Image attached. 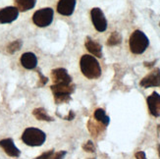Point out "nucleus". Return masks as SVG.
<instances>
[{
	"label": "nucleus",
	"instance_id": "f257e3e1",
	"mask_svg": "<svg viewBox=\"0 0 160 159\" xmlns=\"http://www.w3.org/2000/svg\"><path fill=\"white\" fill-rule=\"evenodd\" d=\"M81 70L82 75L87 77L88 79H97L100 77L101 75V68L100 65L93 56L92 55H82L81 61Z\"/></svg>",
	"mask_w": 160,
	"mask_h": 159
},
{
	"label": "nucleus",
	"instance_id": "f03ea898",
	"mask_svg": "<svg viewBox=\"0 0 160 159\" xmlns=\"http://www.w3.org/2000/svg\"><path fill=\"white\" fill-rule=\"evenodd\" d=\"M149 40L142 31H135L130 37V49L134 54H142L148 47Z\"/></svg>",
	"mask_w": 160,
	"mask_h": 159
},
{
	"label": "nucleus",
	"instance_id": "7ed1b4c3",
	"mask_svg": "<svg viewBox=\"0 0 160 159\" xmlns=\"http://www.w3.org/2000/svg\"><path fill=\"white\" fill-rule=\"evenodd\" d=\"M46 140L44 132L37 128H28L22 135V141L30 147H40Z\"/></svg>",
	"mask_w": 160,
	"mask_h": 159
},
{
	"label": "nucleus",
	"instance_id": "20e7f679",
	"mask_svg": "<svg viewBox=\"0 0 160 159\" xmlns=\"http://www.w3.org/2000/svg\"><path fill=\"white\" fill-rule=\"evenodd\" d=\"M53 10L51 8H42L38 10L32 16V21L38 27H44L49 26L53 21Z\"/></svg>",
	"mask_w": 160,
	"mask_h": 159
},
{
	"label": "nucleus",
	"instance_id": "39448f33",
	"mask_svg": "<svg viewBox=\"0 0 160 159\" xmlns=\"http://www.w3.org/2000/svg\"><path fill=\"white\" fill-rule=\"evenodd\" d=\"M90 16H92V20L93 26L96 29V31H98L100 32L106 31L107 29V21L104 17V14L99 8H93L92 9L90 12Z\"/></svg>",
	"mask_w": 160,
	"mask_h": 159
},
{
	"label": "nucleus",
	"instance_id": "423d86ee",
	"mask_svg": "<svg viewBox=\"0 0 160 159\" xmlns=\"http://www.w3.org/2000/svg\"><path fill=\"white\" fill-rule=\"evenodd\" d=\"M140 86L142 87L148 88L151 87H159L160 86V69L156 68L152 70L148 76L141 81Z\"/></svg>",
	"mask_w": 160,
	"mask_h": 159
},
{
	"label": "nucleus",
	"instance_id": "0eeeda50",
	"mask_svg": "<svg viewBox=\"0 0 160 159\" xmlns=\"http://www.w3.org/2000/svg\"><path fill=\"white\" fill-rule=\"evenodd\" d=\"M19 16V10L16 7H5L0 10V24H9Z\"/></svg>",
	"mask_w": 160,
	"mask_h": 159
},
{
	"label": "nucleus",
	"instance_id": "6e6552de",
	"mask_svg": "<svg viewBox=\"0 0 160 159\" xmlns=\"http://www.w3.org/2000/svg\"><path fill=\"white\" fill-rule=\"evenodd\" d=\"M51 78L55 85L58 84H71L72 82V78L71 76L68 74L67 70L64 68H57L54 69L51 73Z\"/></svg>",
	"mask_w": 160,
	"mask_h": 159
},
{
	"label": "nucleus",
	"instance_id": "1a4fd4ad",
	"mask_svg": "<svg viewBox=\"0 0 160 159\" xmlns=\"http://www.w3.org/2000/svg\"><path fill=\"white\" fill-rule=\"evenodd\" d=\"M148 106L149 109V112L152 116L159 117L160 116V94L156 92H152L149 95L148 99Z\"/></svg>",
	"mask_w": 160,
	"mask_h": 159
},
{
	"label": "nucleus",
	"instance_id": "9d476101",
	"mask_svg": "<svg viewBox=\"0 0 160 159\" xmlns=\"http://www.w3.org/2000/svg\"><path fill=\"white\" fill-rule=\"evenodd\" d=\"M76 0H60L57 4V11L63 16H70L74 13Z\"/></svg>",
	"mask_w": 160,
	"mask_h": 159
},
{
	"label": "nucleus",
	"instance_id": "9b49d317",
	"mask_svg": "<svg viewBox=\"0 0 160 159\" xmlns=\"http://www.w3.org/2000/svg\"><path fill=\"white\" fill-rule=\"evenodd\" d=\"M0 147L11 157H19L21 154L19 148L15 146V143H14L12 139H5L0 141Z\"/></svg>",
	"mask_w": 160,
	"mask_h": 159
},
{
	"label": "nucleus",
	"instance_id": "f8f14e48",
	"mask_svg": "<svg viewBox=\"0 0 160 159\" xmlns=\"http://www.w3.org/2000/svg\"><path fill=\"white\" fill-rule=\"evenodd\" d=\"M21 64L26 69H34L38 65V58L32 52H26L21 57Z\"/></svg>",
	"mask_w": 160,
	"mask_h": 159
},
{
	"label": "nucleus",
	"instance_id": "ddd939ff",
	"mask_svg": "<svg viewBox=\"0 0 160 159\" xmlns=\"http://www.w3.org/2000/svg\"><path fill=\"white\" fill-rule=\"evenodd\" d=\"M51 91L53 94H68L71 95L75 91V86L71 84H58L51 86Z\"/></svg>",
	"mask_w": 160,
	"mask_h": 159
},
{
	"label": "nucleus",
	"instance_id": "4468645a",
	"mask_svg": "<svg viewBox=\"0 0 160 159\" xmlns=\"http://www.w3.org/2000/svg\"><path fill=\"white\" fill-rule=\"evenodd\" d=\"M85 44H86V48L93 56H96L98 58L102 57V47L98 42H96V41H94L90 37H87Z\"/></svg>",
	"mask_w": 160,
	"mask_h": 159
},
{
	"label": "nucleus",
	"instance_id": "2eb2a0df",
	"mask_svg": "<svg viewBox=\"0 0 160 159\" xmlns=\"http://www.w3.org/2000/svg\"><path fill=\"white\" fill-rule=\"evenodd\" d=\"M37 0H16V8L19 11H28L32 9L36 5Z\"/></svg>",
	"mask_w": 160,
	"mask_h": 159
},
{
	"label": "nucleus",
	"instance_id": "dca6fc26",
	"mask_svg": "<svg viewBox=\"0 0 160 159\" xmlns=\"http://www.w3.org/2000/svg\"><path fill=\"white\" fill-rule=\"evenodd\" d=\"M88 131L90 132L92 136H97V135H100L104 129H105L106 126H104L103 124L101 123H95L92 120L88 121Z\"/></svg>",
	"mask_w": 160,
	"mask_h": 159
},
{
	"label": "nucleus",
	"instance_id": "f3484780",
	"mask_svg": "<svg viewBox=\"0 0 160 159\" xmlns=\"http://www.w3.org/2000/svg\"><path fill=\"white\" fill-rule=\"evenodd\" d=\"M94 118H95V120L97 122L103 124L104 126L107 127L109 125V122H110L109 117L106 115L105 111H104V110L101 109V108H98V109L95 110V112H94Z\"/></svg>",
	"mask_w": 160,
	"mask_h": 159
},
{
	"label": "nucleus",
	"instance_id": "a211bd4d",
	"mask_svg": "<svg viewBox=\"0 0 160 159\" xmlns=\"http://www.w3.org/2000/svg\"><path fill=\"white\" fill-rule=\"evenodd\" d=\"M32 114L39 121H48V122L53 121V118L47 114L46 110L44 108H37V109H34L33 111H32Z\"/></svg>",
	"mask_w": 160,
	"mask_h": 159
},
{
	"label": "nucleus",
	"instance_id": "6ab92c4d",
	"mask_svg": "<svg viewBox=\"0 0 160 159\" xmlns=\"http://www.w3.org/2000/svg\"><path fill=\"white\" fill-rule=\"evenodd\" d=\"M122 41V37L119 32H114L111 33V36L109 37L108 40H107V45H110V46H114V45H118L120 44Z\"/></svg>",
	"mask_w": 160,
	"mask_h": 159
},
{
	"label": "nucleus",
	"instance_id": "aec40b11",
	"mask_svg": "<svg viewBox=\"0 0 160 159\" xmlns=\"http://www.w3.org/2000/svg\"><path fill=\"white\" fill-rule=\"evenodd\" d=\"M21 46H22V41L21 40H15L13 41V42H11L8 46H7V51H8L9 53L13 54L15 53L16 51H18Z\"/></svg>",
	"mask_w": 160,
	"mask_h": 159
},
{
	"label": "nucleus",
	"instance_id": "412c9836",
	"mask_svg": "<svg viewBox=\"0 0 160 159\" xmlns=\"http://www.w3.org/2000/svg\"><path fill=\"white\" fill-rule=\"evenodd\" d=\"M54 100L56 102V104H61V103H65L71 100V95L68 94H55Z\"/></svg>",
	"mask_w": 160,
	"mask_h": 159
},
{
	"label": "nucleus",
	"instance_id": "4be33fe9",
	"mask_svg": "<svg viewBox=\"0 0 160 159\" xmlns=\"http://www.w3.org/2000/svg\"><path fill=\"white\" fill-rule=\"evenodd\" d=\"M82 148H83V150H86L87 152H94V151H95V147H94V146H93V143H92V141L87 142L82 146Z\"/></svg>",
	"mask_w": 160,
	"mask_h": 159
},
{
	"label": "nucleus",
	"instance_id": "5701e85b",
	"mask_svg": "<svg viewBox=\"0 0 160 159\" xmlns=\"http://www.w3.org/2000/svg\"><path fill=\"white\" fill-rule=\"evenodd\" d=\"M53 154H54V151H53V149H51V150H48V151H46V152L39 155L36 159H52Z\"/></svg>",
	"mask_w": 160,
	"mask_h": 159
},
{
	"label": "nucleus",
	"instance_id": "b1692460",
	"mask_svg": "<svg viewBox=\"0 0 160 159\" xmlns=\"http://www.w3.org/2000/svg\"><path fill=\"white\" fill-rule=\"evenodd\" d=\"M67 154L66 151H59L57 153H54L52 156V159H63L65 155Z\"/></svg>",
	"mask_w": 160,
	"mask_h": 159
},
{
	"label": "nucleus",
	"instance_id": "393cba45",
	"mask_svg": "<svg viewBox=\"0 0 160 159\" xmlns=\"http://www.w3.org/2000/svg\"><path fill=\"white\" fill-rule=\"evenodd\" d=\"M136 159H147V156H145V153L143 151H138V152L135 154Z\"/></svg>",
	"mask_w": 160,
	"mask_h": 159
},
{
	"label": "nucleus",
	"instance_id": "a878e982",
	"mask_svg": "<svg viewBox=\"0 0 160 159\" xmlns=\"http://www.w3.org/2000/svg\"><path fill=\"white\" fill-rule=\"evenodd\" d=\"M38 74H39V77H40V82H39V86L40 87H42V86H44L46 82H47V78L46 77H43L42 75L40 74V72H38Z\"/></svg>",
	"mask_w": 160,
	"mask_h": 159
},
{
	"label": "nucleus",
	"instance_id": "bb28decb",
	"mask_svg": "<svg viewBox=\"0 0 160 159\" xmlns=\"http://www.w3.org/2000/svg\"><path fill=\"white\" fill-rule=\"evenodd\" d=\"M74 117H75V113L73 111H70L69 115L67 117H65V120H72V119H74Z\"/></svg>",
	"mask_w": 160,
	"mask_h": 159
},
{
	"label": "nucleus",
	"instance_id": "cd10ccee",
	"mask_svg": "<svg viewBox=\"0 0 160 159\" xmlns=\"http://www.w3.org/2000/svg\"><path fill=\"white\" fill-rule=\"evenodd\" d=\"M155 63V61L154 62H151V63H144V66L145 67H151V66H153Z\"/></svg>",
	"mask_w": 160,
	"mask_h": 159
},
{
	"label": "nucleus",
	"instance_id": "c85d7f7f",
	"mask_svg": "<svg viewBox=\"0 0 160 159\" xmlns=\"http://www.w3.org/2000/svg\"><path fill=\"white\" fill-rule=\"evenodd\" d=\"M158 154H159V157H160V144H158Z\"/></svg>",
	"mask_w": 160,
	"mask_h": 159
},
{
	"label": "nucleus",
	"instance_id": "c756f323",
	"mask_svg": "<svg viewBox=\"0 0 160 159\" xmlns=\"http://www.w3.org/2000/svg\"><path fill=\"white\" fill-rule=\"evenodd\" d=\"M157 129H158V130H160V125H158V127H157Z\"/></svg>",
	"mask_w": 160,
	"mask_h": 159
},
{
	"label": "nucleus",
	"instance_id": "7c9ffc66",
	"mask_svg": "<svg viewBox=\"0 0 160 159\" xmlns=\"http://www.w3.org/2000/svg\"><path fill=\"white\" fill-rule=\"evenodd\" d=\"M92 159H94V158H92Z\"/></svg>",
	"mask_w": 160,
	"mask_h": 159
}]
</instances>
